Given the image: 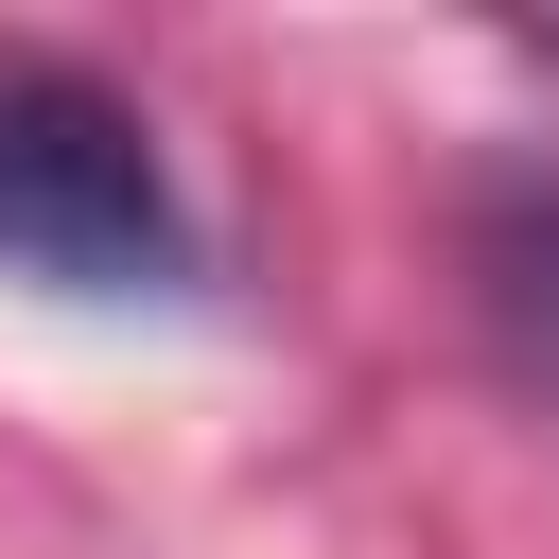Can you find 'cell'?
Segmentation results:
<instances>
[{
  "mask_svg": "<svg viewBox=\"0 0 559 559\" xmlns=\"http://www.w3.org/2000/svg\"><path fill=\"white\" fill-rule=\"evenodd\" d=\"M454 280H472L489 367H507L524 402H559V175H542V157L472 175V210H454Z\"/></svg>",
  "mask_w": 559,
  "mask_h": 559,
  "instance_id": "cell-2",
  "label": "cell"
},
{
  "mask_svg": "<svg viewBox=\"0 0 559 559\" xmlns=\"http://www.w3.org/2000/svg\"><path fill=\"white\" fill-rule=\"evenodd\" d=\"M0 280H52V297H192L175 157L70 52H0Z\"/></svg>",
  "mask_w": 559,
  "mask_h": 559,
  "instance_id": "cell-1",
  "label": "cell"
},
{
  "mask_svg": "<svg viewBox=\"0 0 559 559\" xmlns=\"http://www.w3.org/2000/svg\"><path fill=\"white\" fill-rule=\"evenodd\" d=\"M542 52H559V35H542Z\"/></svg>",
  "mask_w": 559,
  "mask_h": 559,
  "instance_id": "cell-3",
  "label": "cell"
}]
</instances>
